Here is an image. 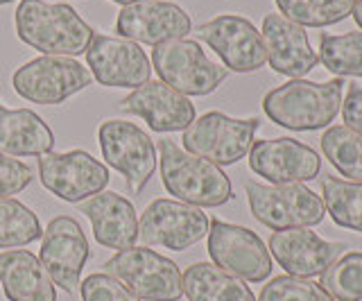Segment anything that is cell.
<instances>
[{
  "instance_id": "obj_2",
  "label": "cell",
  "mask_w": 362,
  "mask_h": 301,
  "mask_svg": "<svg viewBox=\"0 0 362 301\" xmlns=\"http://www.w3.org/2000/svg\"><path fill=\"white\" fill-rule=\"evenodd\" d=\"M344 80L335 77L331 82L290 80L263 98L265 116L279 127L294 131L324 129L337 118L342 109Z\"/></svg>"
},
{
  "instance_id": "obj_16",
  "label": "cell",
  "mask_w": 362,
  "mask_h": 301,
  "mask_svg": "<svg viewBox=\"0 0 362 301\" xmlns=\"http://www.w3.org/2000/svg\"><path fill=\"white\" fill-rule=\"evenodd\" d=\"M249 168L272 184H303L320 177L322 159L310 145L297 138L254 141L249 150Z\"/></svg>"
},
{
  "instance_id": "obj_20",
  "label": "cell",
  "mask_w": 362,
  "mask_h": 301,
  "mask_svg": "<svg viewBox=\"0 0 362 301\" xmlns=\"http://www.w3.org/2000/svg\"><path fill=\"white\" fill-rule=\"evenodd\" d=\"M263 43L267 50V64L272 71L286 75L290 80H303L320 57L310 48L308 32L305 28L292 23L281 14H267L263 18Z\"/></svg>"
},
{
  "instance_id": "obj_36",
  "label": "cell",
  "mask_w": 362,
  "mask_h": 301,
  "mask_svg": "<svg viewBox=\"0 0 362 301\" xmlns=\"http://www.w3.org/2000/svg\"><path fill=\"white\" fill-rule=\"evenodd\" d=\"M111 3H118V5H132V3H141V0H111Z\"/></svg>"
},
{
  "instance_id": "obj_7",
  "label": "cell",
  "mask_w": 362,
  "mask_h": 301,
  "mask_svg": "<svg viewBox=\"0 0 362 301\" xmlns=\"http://www.w3.org/2000/svg\"><path fill=\"white\" fill-rule=\"evenodd\" d=\"M90 82L93 75L84 69V64L59 54H41L11 75L14 91L32 105H62L90 86Z\"/></svg>"
},
{
  "instance_id": "obj_13",
  "label": "cell",
  "mask_w": 362,
  "mask_h": 301,
  "mask_svg": "<svg viewBox=\"0 0 362 301\" xmlns=\"http://www.w3.org/2000/svg\"><path fill=\"white\" fill-rule=\"evenodd\" d=\"M195 35L222 59L226 71L254 73L267 61L263 35L252 20L238 14H220L202 23Z\"/></svg>"
},
{
  "instance_id": "obj_33",
  "label": "cell",
  "mask_w": 362,
  "mask_h": 301,
  "mask_svg": "<svg viewBox=\"0 0 362 301\" xmlns=\"http://www.w3.org/2000/svg\"><path fill=\"white\" fill-rule=\"evenodd\" d=\"M32 184V170L28 163L0 154V197L23 193Z\"/></svg>"
},
{
  "instance_id": "obj_12",
  "label": "cell",
  "mask_w": 362,
  "mask_h": 301,
  "mask_svg": "<svg viewBox=\"0 0 362 301\" xmlns=\"http://www.w3.org/2000/svg\"><path fill=\"white\" fill-rule=\"evenodd\" d=\"M211 220L202 208L179 199H154L143 211L139 222V238L147 247L186 252L209 236Z\"/></svg>"
},
{
  "instance_id": "obj_29",
  "label": "cell",
  "mask_w": 362,
  "mask_h": 301,
  "mask_svg": "<svg viewBox=\"0 0 362 301\" xmlns=\"http://www.w3.org/2000/svg\"><path fill=\"white\" fill-rule=\"evenodd\" d=\"M320 61L337 77H362V32L320 37Z\"/></svg>"
},
{
  "instance_id": "obj_1",
  "label": "cell",
  "mask_w": 362,
  "mask_h": 301,
  "mask_svg": "<svg viewBox=\"0 0 362 301\" xmlns=\"http://www.w3.org/2000/svg\"><path fill=\"white\" fill-rule=\"evenodd\" d=\"M16 35L30 48L43 54L77 57L84 54L93 39V28L66 3L21 0L14 14Z\"/></svg>"
},
{
  "instance_id": "obj_3",
  "label": "cell",
  "mask_w": 362,
  "mask_h": 301,
  "mask_svg": "<svg viewBox=\"0 0 362 301\" xmlns=\"http://www.w3.org/2000/svg\"><path fill=\"white\" fill-rule=\"evenodd\" d=\"M156 148L161 182L165 191L175 195V199L197 208L222 206L233 199L231 182L220 165L181 150L170 138H161L156 143Z\"/></svg>"
},
{
  "instance_id": "obj_23",
  "label": "cell",
  "mask_w": 362,
  "mask_h": 301,
  "mask_svg": "<svg viewBox=\"0 0 362 301\" xmlns=\"http://www.w3.org/2000/svg\"><path fill=\"white\" fill-rule=\"evenodd\" d=\"M0 285L9 301H57L52 278L28 249L0 254Z\"/></svg>"
},
{
  "instance_id": "obj_22",
  "label": "cell",
  "mask_w": 362,
  "mask_h": 301,
  "mask_svg": "<svg viewBox=\"0 0 362 301\" xmlns=\"http://www.w3.org/2000/svg\"><path fill=\"white\" fill-rule=\"evenodd\" d=\"M54 148V134L39 114L9 109L0 102V154L5 157H43Z\"/></svg>"
},
{
  "instance_id": "obj_4",
  "label": "cell",
  "mask_w": 362,
  "mask_h": 301,
  "mask_svg": "<svg viewBox=\"0 0 362 301\" xmlns=\"http://www.w3.org/2000/svg\"><path fill=\"white\" fill-rule=\"evenodd\" d=\"M245 191L254 218L272 231L315 227L326 216L322 197L303 184L247 182Z\"/></svg>"
},
{
  "instance_id": "obj_34",
  "label": "cell",
  "mask_w": 362,
  "mask_h": 301,
  "mask_svg": "<svg viewBox=\"0 0 362 301\" xmlns=\"http://www.w3.org/2000/svg\"><path fill=\"white\" fill-rule=\"evenodd\" d=\"M346 86H349L346 98L342 102V109H339V114H342V120L346 127L362 134V86L356 82H351Z\"/></svg>"
},
{
  "instance_id": "obj_26",
  "label": "cell",
  "mask_w": 362,
  "mask_h": 301,
  "mask_svg": "<svg viewBox=\"0 0 362 301\" xmlns=\"http://www.w3.org/2000/svg\"><path fill=\"white\" fill-rule=\"evenodd\" d=\"M320 141L328 163L349 182L362 184V134L346 125H333L326 127Z\"/></svg>"
},
{
  "instance_id": "obj_25",
  "label": "cell",
  "mask_w": 362,
  "mask_h": 301,
  "mask_svg": "<svg viewBox=\"0 0 362 301\" xmlns=\"http://www.w3.org/2000/svg\"><path fill=\"white\" fill-rule=\"evenodd\" d=\"M322 202L337 227L362 233V184L326 175L322 179Z\"/></svg>"
},
{
  "instance_id": "obj_10",
  "label": "cell",
  "mask_w": 362,
  "mask_h": 301,
  "mask_svg": "<svg viewBox=\"0 0 362 301\" xmlns=\"http://www.w3.org/2000/svg\"><path fill=\"white\" fill-rule=\"evenodd\" d=\"M39 179L45 191L64 202L79 204L102 193L111 182L109 168L84 150L48 152L39 157Z\"/></svg>"
},
{
  "instance_id": "obj_18",
  "label": "cell",
  "mask_w": 362,
  "mask_h": 301,
  "mask_svg": "<svg viewBox=\"0 0 362 301\" xmlns=\"http://www.w3.org/2000/svg\"><path fill=\"white\" fill-rule=\"evenodd\" d=\"M349 249L344 242H331L308 227L274 231L269 238V256L292 276L310 278L322 274Z\"/></svg>"
},
{
  "instance_id": "obj_6",
  "label": "cell",
  "mask_w": 362,
  "mask_h": 301,
  "mask_svg": "<svg viewBox=\"0 0 362 301\" xmlns=\"http://www.w3.org/2000/svg\"><path fill=\"white\" fill-rule=\"evenodd\" d=\"M105 272L145 301H179L184 295L179 265L147 247L120 249L105 263Z\"/></svg>"
},
{
  "instance_id": "obj_24",
  "label": "cell",
  "mask_w": 362,
  "mask_h": 301,
  "mask_svg": "<svg viewBox=\"0 0 362 301\" xmlns=\"http://www.w3.org/2000/svg\"><path fill=\"white\" fill-rule=\"evenodd\" d=\"M188 301H256L252 288L213 263H192L181 274Z\"/></svg>"
},
{
  "instance_id": "obj_35",
  "label": "cell",
  "mask_w": 362,
  "mask_h": 301,
  "mask_svg": "<svg viewBox=\"0 0 362 301\" xmlns=\"http://www.w3.org/2000/svg\"><path fill=\"white\" fill-rule=\"evenodd\" d=\"M351 16H354L356 20V25L362 30V0H356V5H354V12H351Z\"/></svg>"
},
{
  "instance_id": "obj_8",
  "label": "cell",
  "mask_w": 362,
  "mask_h": 301,
  "mask_svg": "<svg viewBox=\"0 0 362 301\" xmlns=\"http://www.w3.org/2000/svg\"><path fill=\"white\" fill-rule=\"evenodd\" d=\"M152 64L161 82L184 95H209L229 75L224 66L211 61L199 43L190 39L158 43L152 50Z\"/></svg>"
},
{
  "instance_id": "obj_11",
  "label": "cell",
  "mask_w": 362,
  "mask_h": 301,
  "mask_svg": "<svg viewBox=\"0 0 362 301\" xmlns=\"http://www.w3.org/2000/svg\"><path fill=\"white\" fill-rule=\"evenodd\" d=\"M209 256L213 265L249 283H263L274 270L269 249L258 233L218 218L209 227Z\"/></svg>"
},
{
  "instance_id": "obj_37",
  "label": "cell",
  "mask_w": 362,
  "mask_h": 301,
  "mask_svg": "<svg viewBox=\"0 0 362 301\" xmlns=\"http://www.w3.org/2000/svg\"><path fill=\"white\" fill-rule=\"evenodd\" d=\"M9 3H14V0H0V5H9Z\"/></svg>"
},
{
  "instance_id": "obj_27",
  "label": "cell",
  "mask_w": 362,
  "mask_h": 301,
  "mask_svg": "<svg viewBox=\"0 0 362 301\" xmlns=\"http://www.w3.org/2000/svg\"><path fill=\"white\" fill-rule=\"evenodd\" d=\"M356 0H276L281 16L301 28H326L354 12Z\"/></svg>"
},
{
  "instance_id": "obj_31",
  "label": "cell",
  "mask_w": 362,
  "mask_h": 301,
  "mask_svg": "<svg viewBox=\"0 0 362 301\" xmlns=\"http://www.w3.org/2000/svg\"><path fill=\"white\" fill-rule=\"evenodd\" d=\"M256 301H333V297L310 278L283 274L267 281Z\"/></svg>"
},
{
  "instance_id": "obj_32",
  "label": "cell",
  "mask_w": 362,
  "mask_h": 301,
  "mask_svg": "<svg viewBox=\"0 0 362 301\" xmlns=\"http://www.w3.org/2000/svg\"><path fill=\"white\" fill-rule=\"evenodd\" d=\"M82 301H141L132 290L107 272H95L79 283Z\"/></svg>"
},
{
  "instance_id": "obj_9",
  "label": "cell",
  "mask_w": 362,
  "mask_h": 301,
  "mask_svg": "<svg viewBox=\"0 0 362 301\" xmlns=\"http://www.w3.org/2000/svg\"><path fill=\"white\" fill-rule=\"evenodd\" d=\"M98 143L111 168H116L132 193H141L156 170V145L127 120H107L98 129Z\"/></svg>"
},
{
  "instance_id": "obj_21",
  "label": "cell",
  "mask_w": 362,
  "mask_h": 301,
  "mask_svg": "<svg viewBox=\"0 0 362 301\" xmlns=\"http://www.w3.org/2000/svg\"><path fill=\"white\" fill-rule=\"evenodd\" d=\"M79 213H84L93 225L95 240L107 249H127L139 240V216L127 197L113 191H102L79 202Z\"/></svg>"
},
{
  "instance_id": "obj_19",
  "label": "cell",
  "mask_w": 362,
  "mask_h": 301,
  "mask_svg": "<svg viewBox=\"0 0 362 301\" xmlns=\"http://www.w3.org/2000/svg\"><path fill=\"white\" fill-rule=\"evenodd\" d=\"M120 109L147 122L152 131H184L195 120V105L161 80H150L122 100Z\"/></svg>"
},
{
  "instance_id": "obj_14",
  "label": "cell",
  "mask_w": 362,
  "mask_h": 301,
  "mask_svg": "<svg viewBox=\"0 0 362 301\" xmlns=\"http://www.w3.org/2000/svg\"><path fill=\"white\" fill-rule=\"evenodd\" d=\"M88 256V240L75 218L59 216L48 222L41 236L39 261L54 285L73 295L82 283V270Z\"/></svg>"
},
{
  "instance_id": "obj_17",
  "label": "cell",
  "mask_w": 362,
  "mask_h": 301,
  "mask_svg": "<svg viewBox=\"0 0 362 301\" xmlns=\"http://www.w3.org/2000/svg\"><path fill=\"white\" fill-rule=\"evenodd\" d=\"M116 32L134 43L158 46V43L188 37L192 32V20L184 7L170 0H141L120 9Z\"/></svg>"
},
{
  "instance_id": "obj_30",
  "label": "cell",
  "mask_w": 362,
  "mask_h": 301,
  "mask_svg": "<svg viewBox=\"0 0 362 301\" xmlns=\"http://www.w3.org/2000/svg\"><path fill=\"white\" fill-rule=\"evenodd\" d=\"M320 285L337 301H362V252H346L320 274Z\"/></svg>"
},
{
  "instance_id": "obj_28",
  "label": "cell",
  "mask_w": 362,
  "mask_h": 301,
  "mask_svg": "<svg viewBox=\"0 0 362 301\" xmlns=\"http://www.w3.org/2000/svg\"><path fill=\"white\" fill-rule=\"evenodd\" d=\"M43 236L37 213L14 197H0V249L23 247Z\"/></svg>"
},
{
  "instance_id": "obj_5",
  "label": "cell",
  "mask_w": 362,
  "mask_h": 301,
  "mask_svg": "<svg viewBox=\"0 0 362 301\" xmlns=\"http://www.w3.org/2000/svg\"><path fill=\"white\" fill-rule=\"evenodd\" d=\"M260 127L258 118H231L222 111H209L184 129V150L215 165H233L245 159Z\"/></svg>"
},
{
  "instance_id": "obj_15",
  "label": "cell",
  "mask_w": 362,
  "mask_h": 301,
  "mask_svg": "<svg viewBox=\"0 0 362 301\" xmlns=\"http://www.w3.org/2000/svg\"><path fill=\"white\" fill-rule=\"evenodd\" d=\"M86 69L102 86L139 88L150 82L152 64L139 43L120 37L93 35L86 48Z\"/></svg>"
}]
</instances>
